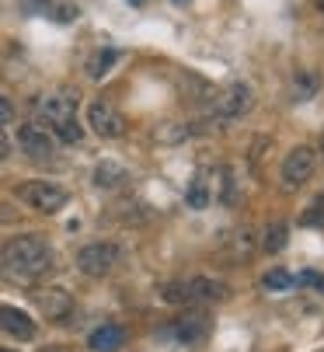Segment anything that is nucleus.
<instances>
[{
    "label": "nucleus",
    "mask_w": 324,
    "mask_h": 352,
    "mask_svg": "<svg viewBox=\"0 0 324 352\" xmlns=\"http://www.w3.org/2000/svg\"><path fill=\"white\" fill-rule=\"evenodd\" d=\"M52 265H56V255H52V244L45 237L21 234V237H11L0 248V276L11 279V283L32 286L42 276H49Z\"/></svg>",
    "instance_id": "1"
},
{
    "label": "nucleus",
    "mask_w": 324,
    "mask_h": 352,
    "mask_svg": "<svg viewBox=\"0 0 324 352\" xmlns=\"http://www.w3.org/2000/svg\"><path fill=\"white\" fill-rule=\"evenodd\" d=\"M39 126H45L56 140L63 143H80L84 140V126L77 122V94L74 91H45L32 102Z\"/></svg>",
    "instance_id": "2"
},
{
    "label": "nucleus",
    "mask_w": 324,
    "mask_h": 352,
    "mask_svg": "<svg viewBox=\"0 0 324 352\" xmlns=\"http://www.w3.org/2000/svg\"><path fill=\"white\" fill-rule=\"evenodd\" d=\"M160 300L171 307H213V304L230 300V286L213 276H188V279L168 283L160 289Z\"/></svg>",
    "instance_id": "3"
},
{
    "label": "nucleus",
    "mask_w": 324,
    "mask_h": 352,
    "mask_svg": "<svg viewBox=\"0 0 324 352\" xmlns=\"http://www.w3.org/2000/svg\"><path fill=\"white\" fill-rule=\"evenodd\" d=\"M255 109V87L237 80L224 91H216L213 94V102H209V126H227V122H237L241 116H248Z\"/></svg>",
    "instance_id": "4"
},
{
    "label": "nucleus",
    "mask_w": 324,
    "mask_h": 352,
    "mask_svg": "<svg viewBox=\"0 0 324 352\" xmlns=\"http://www.w3.org/2000/svg\"><path fill=\"white\" fill-rule=\"evenodd\" d=\"M18 199L25 206H32L35 213H60L67 203H70V192L56 182H25L18 185Z\"/></svg>",
    "instance_id": "5"
},
{
    "label": "nucleus",
    "mask_w": 324,
    "mask_h": 352,
    "mask_svg": "<svg viewBox=\"0 0 324 352\" xmlns=\"http://www.w3.org/2000/svg\"><path fill=\"white\" fill-rule=\"evenodd\" d=\"M314 168H317V150H314V146H293L290 154L283 157V168H279V185H283V192L303 188V185L314 178Z\"/></svg>",
    "instance_id": "6"
},
{
    "label": "nucleus",
    "mask_w": 324,
    "mask_h": 352,
    "mask_svg": "<svg viewBox=\"0 0 324 352\" xmlns=\"http://www.w3.org/2000/svg\"><path fill=\"white\" fill-rule=\"evenodd\" d=\"M119 265V248L112 241H91L77 251V269L91 279H101Z\"/></svg>",
    "instance_id": "7"
},
{
    "label": "nucleus",
    "mask_w": 324,
    "mask_h": 352,
    "mask_svg": "<svg viewBox=\"0 0 324 352\" xmlns=\"http://www.w3.org/2000/svg\"><path fill=\"white\" fill-rule=\"evenodd\" d=\"M209 328H213V321L202 311H188V314L175 318L168 328H160V338L171 345H199V342H206Z\"/></svg>",
    "instance_id": "8"
},
{
    "label": "nucleus",
    "mask_w": 324,
    "mask_h": 352,
    "mask_svg": "<svg viewBox=\"0 0 324 352\" xmlns=\"http://www.w3.org/2000/svg\"><path fill=\"white\" fill-rule=\"evenodd\" d=\"M18 150L25 157H32V161H52L56 157V136H52L45 126H39V122H25V126H18Z\"/></svg>",
    "instance_id": "9"
},
{
    "label": "nucleus",
    "mask_w": 324,
    "mask_h": 352,
    "mask_svg": "<svg viewBox=\"0 0 324 352\" xmlns=\"http://www.w3.org/2000/svg\"><path fill=\"white\" fill-rule=\"evenodd\" d=\"M87 126L101 140H119L126 133V116L112 102H101V98H98V102L87 105Z\"/></svg>",
    "instance_id": "10"
},
{
    "label": "nucleus",
    "mask_w": 324,
    "mask_h": 352,
    "mask_svg": "<svg viewBox=\"0 0 324 352\" xmlns=\"http://www.w3.org/2000/svg\"><path fill=\"white\" fill-rule=\"evenodd\" d=\"M35 304H39V311H42L49 321H70V314H74V296H70L67 289H60V286L39 289V293H35Z\"/></svg>",
    "instance_id": "11"
},
{
    "label": "nucleus",
    "mask_w": 324,
    "mask_h": 352,
    "mask_svg": "<svg viewBox=\"0 0 324 352\" xmlns=\"http://www.w3.org/2000/svg\"><path fill=\"white\" fill-rule=\"evenodd\" d=\"M0 331L18 338V342H32L35 338V321L21 311V307H8L0 304Z\"/></svg>",
    "instance_id": "12"
},
{
    "label": "nucleus",
    "mask_w": 324,
    "mask_h": 352,
    "mask_svg": "<svg viewBox=\"0 0 324 352\" xmlns=\"http://www.w3.org/2000/svg\"><path fill=\"white\" fill-rule=\"evenodd\" d=\"M122 345H126V328L116 324V321H105V324H98L87 335V349L91 352H119Z\"/></svg>",
    "instance_id": "13"
},
{
    "label": "nucleus",
    "mask_w": 324,
    "mask_h": 352,
    "mask_svg": "<svg viewBox=\"0 0 324 352\" xmlns=\"http://www.w3.org/2000/svg\"><path fill=\"white\" fill-rule=\"evenodd\" d=\"M220 255H224L230 265L248 262V258L255 255V234H251V230H234V234H227V244L220 248Z\"/></svg>",
    "instance_id": "14"
},
{
    "label": "nucleus",
    "mask_w": 324,
    "mask_h": 352,
    "mask_svg": "<svg viewBox=\"0 0 324 352\" xmlns=\"http://www.w3.org/2000/svg\"><path fill=\"white\" fill-rule=\"evenodd\" d=\"M126 182H129V171L119 161H101L94 168V185L98 188H122Z\"/></svg>",
    "instance_id": "15"
},
{
    "label": "nucleus",
    "mask_w": 324,
    "mask_h": 352,
    "mask_svg": "<svg viewBox=\"0 0 324 352\" xmlns=\"http://www.w3.org/2000/svg\"><path fill=\"white\" fill-rule=\"evenodd\" d=\"M290 244V223L286 220H276V223H268L261 230V251L265 255H276V251H283Z\"/></svg>",
    "instance_id": "16"
},
{
    "label": "nucleus",
    "mask_w": 324,
    "mask_h": 352,
    "mask_svg": "<svg viewBox=\"0 0 324 352\" xmlns=\"http://www.w3.org/2000/svg\"><path fill=\"white\" fill-rule=\"evenodd\" d=\"M317 91H321L317 70H296V77H293V102H310Z\"/></svg>",
    "instance_id": "17"
},
{
    "label": "nucleus",
    "mask_w": 324,
    "mask_h": 352,
    "mask_svg": "<svg viewBox=\"0 0 324 352\" xmlns=\"http://www.w3.org/2000/svg\"><path fill=\"white\" fill-rule=\"evenodd\" d=\"M185 203H188L192 210L213 206V188H209V178H206V175H195V178H192V185H188V192H185Z\"/></svg>",
    "instance_id": "18"
},
{
    "label": "nucleus",
    "mask_w": 324,
    "mask_h": 352,
    "mask_svg": "<svg viewBox=\"0 0 324 352\" xmlns=\"http://www.w3.org/2000/svg\"><path fill=\"white\" fill-rule=\"evenodd\" d=\"M112 63H119V49H101V53H94L87 60V77L91 80H101L108 70H112Z\"/></svg>",
    "instance_id": "19"
},
{
    "label": "nucleus",
    "mask_w": 324,
    "mask_h": 352,
    "mask_svg": "<svg viewBox=\"0 0 324 352\" xmlns=\"http://www.w3.org/2000/svg\"><path fill=\"white\" fill-rule=\"evenodd\" d=\"M293 286H296V276L286 272V269H272V272L261 276V289H268V293H286Z\"/></svg>",
    "instance_id": "20"
},
{
    "label": "nucleus",
    "mask_w": 324,
    "mask_h": 352,
    "mask_svg": "<svg viewBox=\"0 0 324 352\" xmlns=\"http://www.w3.org/2000/svg\"><path fill=\"white\" fill-rule=\"evenodd\" d=\"M300 223L303 227H310V223H324V199H317V203H310V210L300 217Z\"/></svg>",
    "instance_id": "21"
},
{
    "label": "nucleus",
    "mask_w": 324,
    "mask_h": 352,
    "mask_svg": "<svg viewBox=\"0 0 324 352\" xmlns=\"http://www.w3.org/2000/svg\"><path fill=\"white\" fill-rule=\"evenodd\" d=\"M296 286H314L317 293H324V276H321V272H314V269H307V272H300V276H296Z\"/></svg>",
    "instance_id": "22"
},
{
    "label": "nucleus",
    "mask_w": 324,
    "mask_h": 352,
    "mask_svg": "<svg viewBox=\"0 0 324 352\" xmlns=\"http://www.w3.org/2000/svg\"><path fill=\"white\" fill-rule=\"evenodd\" d=\"M11 122H14V105H11L8 94H0V129L11 126Z\"/></svg>",
    "instance_id": "23"
},
{
    "label": "nucleus",
    "mask_w": 324,
    "mask_h": 352,
    "mask_svg": "<svg viewBox=\"0 0 324 352\" xmlns=\"http://www.w3.org/2000/svg\"><path fill=\"white\" fill-rule=\"evenodd\" d=\"M11 157V140H8V133L0 129V161H8Z\"/></svg>",
    "instance_id": "24"
},
{
    "label": "nucleus",
    "mask_w": 324,
    "mask_h": 352,
    "mask_svg": "<svg viewBox=\"0 0 324 352\" xmlns=\"http://www.w3.org/2000/svg\"><path fill=\"white\" fill-rule=\"evenodd\" d=\"M310 4H314V11H317V14H324V0H310Z\"/></svg>",
    "instance_id": "25"
},
{
    "label": "nucleus",
    "mask_w": 324,
    "mask_h": 352,
    "mask_svg": "<svg viewBox=\"0 0 324 352\" xmlns=\"http://www.w3.org/2000/svg\"><path fill=\"white\" fill-rule=\"evenodd\" d=\"M321 154H324V136H321Z\"/></svg>",
    "instance_id": "26"
},
{
    "label": "nucleus",
    "mask_w": 324,
    "mask_h": 352,
    "mask_svg": "<svg viewBox=\"0 0 324 352\" xmlns=\"http://www.w3.org/2000/svg\"><path fill=\"white\" fill-rule=\"evenodd\" d=\"M52 352H67V349H52Z\"/></svg>",
    "instance_id": "27"
},
{
    "label": "nucleus",
    "mask_w": 324,
    "mask_h": 352,
    "mask_svg": "<svg viewBox=\"0 0 324 352\" xmlns=\"http://www.w3.org/2000/svg\"><path fill=\"white\" fill-rule=\"evenodd\" d=\"M0 352H14V349H0Z\"/></svg>",
    "instance_id": "28"
},
{
    "label": "nucleus",
    "mask_w": 324,
    "mask_h": 352,
    "mask_svg": "<svg viewBox=\"0 0 324 352\" xmlns=\"http://www.w3.org/2000/svg\"><path fill=\"white\" fill-rule=\"evenodd\" d=\"M133 4H143V0H133Z\"/></svg>",
    "instance_id": "29"
},
{
    "label": "nucleus",
    "mask_w": 324,
    "mask_h": 352,
    "mask_svg": "<svg viewBox=\"0 0 324 352\" xmlns=\"http://www.w3.org/2000/svg\"><path fill=\"white\" fill-rule=\"evenodd\" d=\"M175 4H185V0H175Z\"/></svg>",
    "instance_id": "30"
}]
</instances>
